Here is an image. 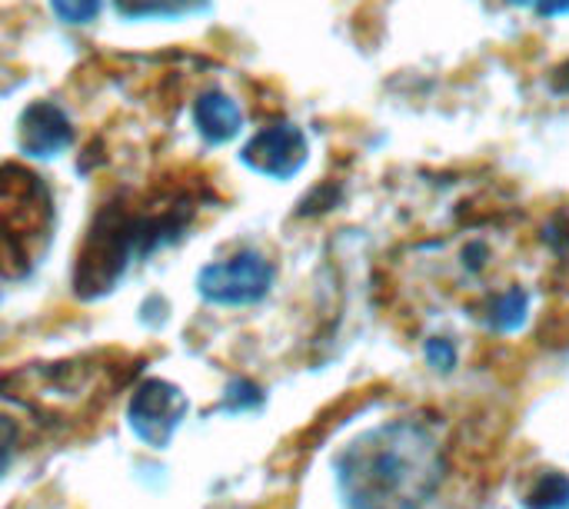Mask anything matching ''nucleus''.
<instances>
[{"label":"nucleus","mask_w":569,"mask_h":509,"mask_svg":"<svg viewBox=\"0 0 569 509\" xmlns=\"http://www.w3.org/2000/svg\"><path fill=\"white\" fill-rule=\"evenodd\" d=\"M440 477L437 440L407 420L370 433L340 460V490L350 509H417Z\"/></svg>","instance_id":"nucleus-1"},{"label":"nucleus","mask_w":569,"mask_h":509,"mask_svg":"<svg viewBox=\"0 0 569 509\" xmlns=\"http://www.w3.org/2000/svg\"><path fill=\"white\" fill-rule=\"evenodd\" d=\"M193 207L190 203H173L163 213H147L127 203H110L97 213L90 223L83 247L77 250V267H73V293L80 300H97L117 287L123 270L137 260L153 253L157 247L170 243L180 237L187 227Z\"/></svg>","instance_id":"nucleus-2"},{"label":"nucleus","mask_w":569,"mask_h":509,"mask_svg":"<svg viewBox=\"0 0 569 509\" xmlns=\"http://www.w3.org/2000/svg\"><path fill=\"white\" fill-rule=\"evenodd\" d=\"M53 233V193L20 163L0 167V277L23 280L47 253Z\"/></svg>","instance_id":"nucleus-3"},{"label":"nucleus","mask_w":569,"mask_h":509,"mask_svg":"<svg viewBox=\"0 0 569 509\" xmlns=\"http://www.w3.org/2000/svg\"><path fill=\"white\" fill-rule=\"evenodd\" d=\"M273 287V263L253 250L233 253L230 260L207 263L197 277V290L217 307H250L260 303Z\"/></svg>","instance_id":"nucleus-4"},{"label":"nucleus","mask_w":569,"mask_h":509,"mask_svg":"<svg viewBox=\"0 0 569 509\" xmlns=\"http://www.w3.org/2000/svg\"><path fill=\"white\" fill-rule=\"evenodd\" d=\"M187 410H190V403H187V397L173 383H167V380H143L133 390V397H130L127 423H130V430L143 443L163 450L173 440V433L180 430Z\"/></svg>","instance_id":"nucleus-5"},{"label":"nucleus","mask_w":569,"mask_h":509,"mask_svg":"<svg viewBox=\"0 0 569 509\" xmlns=\"http://www.w3.org/2000/svg\"><path fill=\"white\" fill-rule=\"evenodd\" d=\"M307 137L300 127L293 123H273L267 130H260L243 150L240 160L273 180H290L303 163H307Z\"/></svg>","instance_id":"nucleus-6"},{"label":"nucleus","mask_w":569,"mask_h":509,"mask_svg":"<svg viewBox=\"0 0 569 509\" xmlns=\"http://www.w3.org/2000/svg\"><path fill=\"white\" fill-rule=\"evenodd\" d=\"M73 140V127L67 120V113L50 103V100H37L23 110L20 117V150L27 157H57L70 147Z\"/></svg>","instance_id":"nucleus-7"},{"label":"nucleus","mask_w":569,"mask_h":509,"mask_svg":"<svg viewBox=\"0 0 569 509\" xmlns=\"http://www.w3.org/2000/svg\"><path fill=\"white\" fill-rule=\"evenodd\" d=\"M193 123H197V130L203 133L207 143H227V140H233L240 133L243 113H240L237 100H230L220 90H210V93H203L197 100Z\"/></svg>","instance_id":"nucleus-8"},{"label":"nucleus","mask_w":569,"mask_h":509,"mask_svg":"<svg viewBox=\"0 0 569 509\" xmlns=\"http://www.w3.org/2000/svg\"><path fill=\"white\" fill-rule=\"evenodd\" d=\"M530 317V293L523 287H507L490 300V330L497 333H517Z\"/></svg>","instance_id":"nucleus-9"},{"label":"nucleus","mask_w":569,"mask_h":509,"mask_svg":"<svg viewBox=\"0 0 569 509\" xmlns=\"http://www.w3.org/2000/svg\"><path fill=\"white\" fill-rule=\"evenodd\" d=\"M527 509H569V477L560 470H547L533 480L523 497Z\"/></svg>","instance_id":"nucleus-10"},{"label":"nucleus","mask_w":569,"mask_h":509,"mask_svg":"<svg viewBox=\"0 0 569 509\" xmlns=\"http://www.w3.org/2000/svg\"><path fill=\"white\" fill-rule=\"evenodd\" d=\"M123 17H180L207 7V0H113Z\"/></svg>","instance_id":"nucleus-11"},{"label":"nucleus","mask_w":569,"mask_h":509,"mask_svg":"<svg viewBox=\"0 0 569 509\" xmlns=\"http://www.w3.org/2000/svg\"><path fill=\"white\" fill-rule=\"evenodd\" d=\"M423 353H427V363L437 373H453L460 367V347L450 337H430L427 347H423Z\"/></svg>","instance_id":"nucleus-12"},{"label":"nucleus","mask_w":569,"mask_h":509,"mask_svg":"<svg viewBox=\"0 0 569 509\" xmlns=\"http://www.w3.org/2000/svg\"><path fill=\"white\" fill-rule=\"evenodd\" d=\"M260 403H263V393H260V387H253L250 380H233V383L227 387L223 410L243 413V410H253V407H260Z\"/></svg>","instance_id":"nucleus-13"},{"label":"nucleus","mask_w":569,"mask_h":509,"mask_svg":"<svg viewBox=\"0 0 569 509\" xmlns=\"http://www.w3.org/2000/svg\"><path fill=\"white\" fill-rule=\"evenodd\" d=\"M20 433H23L20 423L13 417L0 413V480L7 477V470H10V463H13L17 450H20Z\"/></svg>","instance_id":"nucleus-14"},{"label":"nucleus","mask_w":569,"mask_h":509,"mask_svg":"<svg viewBox=\"0 0 569 509\" xmlns=\"http://www.w3.org/2000/svg\"><path fill=\"white\" fill-rule=\"evenodd\" d=\"M63 23H90L100 13V0H50Z\"/></svg>","instance_id":"nucleus-15"},{"label":"nucleus","mask_w":569,"mask_h":509,"mask_svg":"<svg viewBox=\"0 0 569 509\" xmlns=\"http://www.w3.org/2000/svg\"><path fill=\"white\" fill-rule=\"evenodd\" d=\"M513 7H530L540 17H557V13H569V0H510Z\"/></svg>","instance_id":"nucleus-16"}]
</instances>
